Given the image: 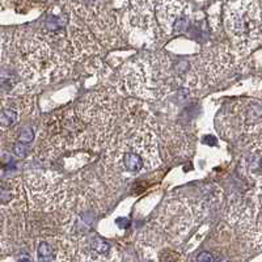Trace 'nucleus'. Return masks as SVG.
<instances>
[{
    "label": "nucleus",
    "mask_w": 262,
    "mask_h": 262,
    "mask_svg": "<svg viewBox=\"0 0 262 262\" xmlns=\"http://www.w3.org/2000/svg\"><path fill=\"white\" fill-rule=\"evenodd\" d=\"M9 55L15 59L22 79L30 85L55 83L71 71L70 60L40 33H16L9 42Z\"/></svg>",
    "instance_id": "1"
},
{
    "label": "nucleus",
    "mask_w": 262,
    "mask_h": 262,
    "mask_svg": "<svg viewBox=\"0 0 262 262\" xmlns=\"http://www.w3.org/2000/svg\"><path fill=\"white\" fill-rule=\"evenodd\" d=\"M105 161L121 173H141L160 165L159 139L146 123L131 120L108 141Z\"/></svg>",
    "instance_id": "2"
},
{
    "label": "nucleus",
    "mask_w": 262,
    "mask_h": 262,
    "mask_svg": "<svg viewBox=\"0 0 262 262\" xmlns=\"http://www.w3.org/2000/svg\"><path fill=\"white\" fill-rule=\"evenodd\" d=\"M41 34L70 62H80L101 51L100 42L68 3L47 15Z\"/></svg>",
    "instance_id": "3"
},
{
    "label": "nucleus",
    "mask_w": 262,
    "mask_h": 262,
    "mask_svg": "<svg viewBox=\"0 0 262 262\" xmlns=\"http://www.w3.org/2000/svg\"><path fill=\"white\" fill-rule=\"evenodd\" d=\"M112 131L88 123L74 108L64 109L50 117L43 130L42 144L47 155H57L80 148H99L106 144Z\"/></svg>",
    "instance_id": "4"
},
{
    "label": "nucleus",
    "mask_w": 262,
    "mask_h": 262,
    "mask_svg": "<svg viewBox=\"0 0 262 262\" xmlns=\"http://www.w3.org/2000/svg\"><path fill=\"white\" fill-rule=\"evenodd\" d=\"M171 59L164 54H144L127 63L120 74L122 89L144 100H161L177 85Z\"/></svg>",
    "instance_id": "5"
},
{
    "label": "nucleus",
    "mask_w": 262,
    "mask_h": 262,
    "mask_svg": "<svg viewBox=\"0 0 262 262\" xmlns=\"http://www.w3.org/2000/svg\"><path fill=\"white\" fill-rule=\"evenodd\" d=\"M224 24L235 49L248 54L261 42V0H228Z\"/></svg>",
    "instance_id": "6"
},
{
    "label": "nucleus",
    "mask_w": 262,
    "mask_h": 262,
    "mask_svg": "<svg viewBox=\"0 0 262 262\" xmlns=\"http://www.w3.org/2000/svg\"><path fill=\"white\" fill-rule=\"evenodd\" d=\"M121 32L139 47H154L160 41V28L155 16V0H120L117 12Z\"/></svg>",
    "instance_id": "7"
},
{
    "label": "nucleus",
    "mask_w": 262,
    "mask_h": 262,
    "mask_svg": "<svg viewBox=\"0 0 262 262\" xmlns=\"http://www.w3.org/2000/svg\"><path fill=\"white\" fill-rule=\"evenodd\" d=\"M25 185L32 206L37 210L54 211L72 204L71 185L58 172H29L25 175Z\"/></svg>",
    "instance_id": "8"
},
{
    "label": "nucleus",
    "mask_w": 262,
    "mask_h": 262,
    "mask_svg": "<svg viewBox=\"0 0 262 262\" xmlns=\"http://www.w3.org/2000/svg\"><path fill=\"white\" fill-rule=\"evenodd\" d=\"M68 4L95 34L101 46L114 47L121 42L118 17L110 7V0H71Z\"/></svg>",
    "instance_id": "9"
},
{
    "label": "nucleus",
    "mask_w": 262,
    "mask_h": 262,
    "mask_svg": "<svg viewBox=\"0 0 262 262\" xmlns=\"http://www.w3.org/2000/svg\"><path fill=\"white\" fill-rule=\"evenodd\" d=\"M228 219L240 232L260 248L261 246V190L232 201Z\"/></svg>",
    "instance_id": "10"
},
{
    "label": "nucleus",
    "mask_w": 262,
    "mask_h": 262,
    "mask_svg": "<svg viewBox=\"0 0 262 262\" xmlns=\"http://www.w3.org/2000/svg\"><path fill=\"white\" fill-rule=\"evenodd\" d=\"M193 221V210L186 200H169L158 214L155 231H160L159 239L164 237L166 242H176L192 228Z\"/></svg>",
    "instance_id": "11"
},
{
    "label": "nucleus",
    "mask_w": 262,
    "mask_h": 262,
    "mask_svg": "<svg viewBox=\"0 0 262 262\" xmlns=\"http://www.w3.org/2000/svg\"><path fill=\"white\" fill-rule=\"evenodd\" d=\"M221 133L232 137L239 133H254L261 129V105L254 101H237L219 116Z\"/></svg>",
    "instance_id": "12"
},
{
    "label": "nucleus",
    "mask_w": 262,
    "mask_h": 262,
    "mask_svg": "<svg viewBox=\"0 0 262 262\" xmlns=\"http://www.w3.org/2000/svg\"><path fill=\"white\" fill-rule=\"evenodd\" d=\"M155 16L159 28L168 36L185 33L190 28L192 8L185 0H158Z\"/></svg>",
    "instance_id": "13"
},
{
    "label": "nucleus",
    "mask_w": 262,
    "mask_h": 262,
    "mask_svg": "<svg viewBox=\"0 0 262 262\" xmlns=\"http://www.w3.org/2000/svg\"><path fill=\"white\" fill-rule=\"evenodd\" d=\"M239 51L228 46H218L204 51L200 58V70L211 84H217L239 64Z\"/></svg>",
    "instance_id": "14"
},
{
    "label": "nucleus",
    "mask_w": 262,
    "mask_h": 262,
    "mask_svg": "<svg viewBox=\"0 0 262 262\" xmlns=\"http://www.w3.org/2000/svg\"><path fill=\"white\" fill-rule=\"evenodd\" d=\"M9 57V41H7L4 33L0 32V66Z\"/></svg>",
    "instance_id": "15"
},
{
    "label": "nucleus",
    "mask_w": 262,
    "mask_h": 262,
    "mask_svg": "<svg viewBox=\"0 0 262 262\" xmlns=\"http://www.w3.org/2000/svg\"><path fill=\"white\" fill-rule=\"evenodd\" d=\"M4 232H3V223H1V221H0V253L3 252V250L5 249V240H4Z\"/></svg>",
    "instance_id": "16"
}]
</instances>
